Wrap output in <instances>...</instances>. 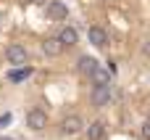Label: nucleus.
Listing matches in <instances>:
<instances>
[{
  "label": "nucleus",
  "mask_w": 150,
  "mask_h": 140,
  "mask_svg": "<svg viewBox=\"0 0 150 140\" xmlns=\"http://www.w3.org/2000/svg\"><path fill=\"white\" fill-rule=\"evenodd\" d=\"M24 122H26V127H29L32 132H42V130L47 127V114H45L42 109H29L26 116H24Z\"/></svg>",
  "instance_id": "f257e3e1"
},
{
  "label": "nucleus",
  "mask_w": 150,
  "mask_h": 140,
  "mask_svg": "<svg viewBox=\"0 0 150 140\" xmlns=\"http://www.w3.org/2000/svg\"><path fill=\"white\" fill-rule=\"evenodd\" d=\"M26 58H29V56H26V48H24V45H16V42H13V45L5 48V61H8L11 66H26Z\"/></svg>",
  "instance_id": "f03ea898"
},
{
  "label": "nucleus",
  "mask_w": 150,
  "mask_h": 140,
  "mask_svg": "<svg viewBox=\"0 0 150 140\" xmlns=\"http://www.w3.org/2000/svg\"><path fill=\"white\" fill-rule=\"evenodd\" d=\"M82 130H84V122H82L79 114H69V116H63V122H61V132H63V135H79Z\"/></svg>",
  "instance_id": "7ed1b4c3"
},
{
  "label": "nucleus",
  "mask_w": 150,
  "mask_h": 140,
  "mask_svg": "<svg viewBox=\"0 0 150 140\" xmlns=\"http://www.w3.org/2000/svg\"><path fill=\"white\" fill-rule=\"evenodd\" d=\"M92 106H98V109H103V106H108L111 103V98H113V85H105V87H92Z\"/></svg>",
  "instance_id": "20e7f679"
},
{
  "label": "nucleus",
  "mask_w": 150,
  "mask_h": 140,
  "mask_svg": "<svg viewBox=\"0 0 150 140\" xmlns=\"http://www.w3.org/2000/svg\"><path fill=\"white\" fill-rule=\"evenodd\" d=\"M47 16H50L53 21H63V19H69V8H66V3H61V0H47Z\"/></svg>",
  "instance_id": "39448f33"
},
{
  "label": "nucleus",
  "mask_w": 150,
  "mask_h": 140,
  "mask_svg": "<svg viewBox=\"0 0 150 140\" xmlns=\"http://www.w3.org/2000/svg\"><path fill=\"white\" fill-rule=\"evenodd\" d=\"M58 42H61L63 48H71V45L79 42V32H76L74 26H63V29L58 32Z\"/></svg>",
  "instance_id": "423d86ee"
},
{
  "label": "nucleus",
  "mask_w": 150,
  "mask_h": 140,
  "mask_svg": "<svg viewBox=\"0 0 150 140\" xmlns=\"http://www.w3.org/2000/svg\"><path fill=\"white\" fill-rule=\"evenodd\" d=\"M76 69L84 74V77H90L95 69H100L98 66V58H92V56H79V61H76Z\"/></svg>",
  "instance_id": "0eeeda50"
},
{
  "label": "nucleus",
  "mask_w": 150,
  "mask_h": 140,
  "mask_svg": "<svg viewBox=\"0 0 150 140\" xmlns=\"http://www.w3.org/2000/svg\"><path fill=\"white\" fill-rule=\"evenodd\" d=\"M87 40H90L95 48H103V45L108 42V37H105V29H100V26H90V29H87Z\"/></svg>",
  "instance_id": "6e6552de"
},
{
  "label": "nucleus",
  "mask_w": 150,
  "mask_h": 140,
  "mask_svg": "<svg viewBox=\"0 0 150 140\" xmlns=\"http://www.w3.org/2000/svg\"><path fill=\"white\" fill-rule=\"evenodd\" d=\"M84 132H87V138H90V140H103V138H105V122L98 119V122H92Z\"/></svg>",
  "instance_id": "1a4fd4ad"
},
{
  "label": "nucleus",
  "mask_w": 150,
  "mask_h": 140,
  "mask_svg": "<svg viewBox=\"0 0 150 140\" xmlns=\"http://www.w3.org/2000/svg\"><path fill=\"white\" fill-rule=\"evenodd\" d=\"M42 50H45L47 56H53V58H55V56H61V53H63V45L58 42V37H47V40L42 42Z\"/></svg>",
  "instance_id": "9d476101"
},
{
  "label": "nucleus",
  "mask_w": 150,
  "mask_h": 140,
  "mask_svg": "<svg viewBox=\"0 0 150 140\" xmlns=\"http://www.w3.org/2000/svg\"><path fill=\"white\" fill-rule=\"evenodd\" d=\"M90 79H92L95 87H105V85H111V71H105V69H95V71L90 74Z\"/></svg>",
  "instance_id": "9b49d317"
},
{
  "label": "nucleus",
  "mask_w": 150,
  "mask_h": 140,
  "mask_svg": "<svg viewBox=\"0 0 150 140\" xmlns=\"http://www.w3.org/2000/svg\"><path fill=\"white\" fill-rule=\"evenodd\" d=\"M26 74H29V69H18V71H11V79H13V82H18V79H24Z\"/></svg>",
  "instance_id": "f8f14e48"
},
{
  "label": "nucleus",
  "mask_w": 150,
  "mask_h": 140,
  "mask_svg": "<svg viewBox=\"0 0 150 140\" xmlns=\"http://www.w3.org/2000/svg\"><path fill=\"white\" fill-rule=\"evenodd\" d=\"M140 135H142L145 140H150V119H145V122H142V127H140Z\"/></svg>",
  "instance_id": "ddd939ff"
},
{
  "label": "nucleus",
  "mask_w": 150,
  "mask_h": 140,
  "mask_svg": "<svg viewBox=\"0 0 150 140\" xmlns=\"http://www.w3.org/2000/svg\"><path fill=\"white\" fill-rule=\"evenodd\" d=\"M142 53H145V56H148V58H150V37H148V40H145V42H142Z\"/></svg>",
  "instance_id": "4468645a"
},
{
  "label": "nucleus",
  "mask_w": 150,
  "mask_h": 140,
  "mask_svg": "<svg viewBox=\"0 0 150 140\" xmlns=\"http://www.w3.org/2000/svg\"><path fill=\"white\" fill-rule=\"evenodd\" d=\"M8 122H11V114H5V116H0V127H5Z\"/></svg>",
  "instance_id": "2eb2a0df"
},
{
  "label": "nucleus",
  "mask_w": 150,
  "mask_h": 140,
  "mask_svg": "<svg viewBox=\"0 0 150 140\" xmlns=\"http://www.w3.org/2000/svg\"><path fill=\"white\" fill-rule=\"evenodd\" d=\"M24 3H29V5H42V3H47V0H24Z\"/></svg>",
  "instance_id": "dca6fc26"
},
{
  "label": "nucleus",
  "mask_w": 150,
  "mask_h": 140,
  "mask_svg": "<svg viewBox=\"0 0 150 140\" xmlns=\"http://www.w3.org/2000/svg\"><path fill=\"white\" fill-rule=\"evenodd\" d=\"M0 140H11V138H0Z\"/></svg>",
  "instance_id": "f3484780"
},
{
  "label": "nucleus",
  "mask_w": 150,
  "mask_h": 140,
  "mask_svg": "<svg viewBox=\"0 0 150 140\" xmlns=\"http://www.w3.org/2000/svg\"><path fill=\"white\" fill-rule=\"evenodd\" d=\"M148 119H150V116H148Z\"/></svg>",
  "instance_id": "a211bd4d"
}]
</instances>
